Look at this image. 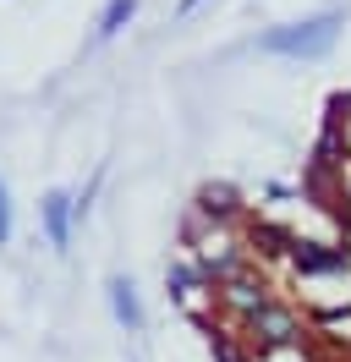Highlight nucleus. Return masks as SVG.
I'll use <instances>...</instances> for the list:
<instances>
[{
	"instance_id": "nucleus-8",
	"label": "nucleus",
	"mask_w": 351,
	"mask_h": 362,
	"mask_svg": "<svg viewBox=\"0 0 351 362\" xmlns=\"http://www.w3.org/2000/svg\"><path fill=\"white\" fill-rule=\"evenodd\" d=\"M39 230L55 252L71 247V230H77V214H71V192L66 187H44L39 192Z\"/></svg>"
},
{
	"instance_id": "nucleus-6",
	"label": "nucleus",
	"mask_w": 351,
	"mask_h": 362,
	"mask_svg": "<svg viewBox=\"0 0 351 362\" xmlns=\"http://www.w3.org/2000/svg\"><path fill=\"white\" fill-rule=\"evenodd\" d=\"M346 269H351V242L297 236V247L285 258V274H291V280H324V274H346Z\"/></svg>"
},
{
	"instance_id": "nucleus-10",
	"label": "nucleus",
	"mask_w": 351,
	"mask_h": 362,
	"mask_svg": "<svg viewBox=\"0 0 351 362\" xmlns=\"http://www.w3.org/2000/svg\"><path fill=\"white\" fill-rule=\"evenodd\" d=\"M192 324L203 329V335H209V351H214V362H253V351H247V346H241V340L231 335V329H225V324H219L214 313L192 318Z\"/></svg>"
},
{
	"instance_id": "nucleus-9",
	"label": "nucleus",
	"mask_w": 351,
	"mask_h": 362,
	"mask_svg": "<svg viewBox=\"0 0 351 362\" xmlns=\"http://www.w3.org/2000/svg\"><path fill=\"white\" fill-rule=\"evenodd\" d=\"M105 296H110V313H115V324H121L127 335H143V329H149V313H143V296L132 286V274H110Z\"/></svg>"
},
{
	"instance_id": "nucleus-3",
	"label": "nucleus",
	"mask_w": 351,
	"mask_h": 362,
	"mask_svg": "<svg viewBox=\"0 0 351 362\" xmlns=\"http://www.w3.org/2000/svg\"><path fill=\"white\" fill-rule=\"evenodd\" d=\"M275 296V274L258 269V264H247L241 274H231V280H219L214 296H209V308H214L219 324H236V318H247L253 308H263Z\"/></svg>"
},
{
	"instance_id": "nucleus-13",
	"label": "nucleus",
	"mask_w": 351,
	"mask_h": 362,
	"mask_svg": "<svg viewBox=\"0 0 351 362\" xmlns=\"http://www.w3.org/2000/svg\"><path fill=\"white\" fill-rule=\"evenodd\" d=\"M197 6H203V0H176V17H192Z\"/></svg>"
},
{
	"instance_id": "nucleus-7",
	"label": "nucleus",
	"mask_w": 351,
	"mask_h": 362,
	"mask_svg": "<svg viewBox=\"0 0 351 362\" xmlns=\"http://www.w3.org/2000/svg\"><path fill=\"white\" fill-rule=\"evenodd\" d=\"M165 296H171L187 318L214 313V308H209V296H214V291H209V280H203V269H197L192 258H176L171 269H165Z\"/></svg>"
},
{
	"instance_id": "nucleus-2",
	"label": "nucleus",
	"mask_w": 351,
	"mask_h": 362,
	"mask_svg": "<svg viewBox=\"0 0 351 362\" xmlns=\"http://www.w3.org/2000/svg\"><path fill=\"white\" fill-rule=\"evenodd\" d=\"M340 28H346V11H313V17H297V23L263 28L258 49L280 55V61H324L329 49L340 45Z\"/></svg>"
},
{
	"instance_id": "nucleus-11",
	"label": "nucleus",
	"mask_w": 351,
	"mask_h": 362,
	"mask_svg": "<svg viewBox=\"0 0 351 362\" xmlns=\"http://www.w3.org/2000/svg\"><path fill=\"white\" fill-rule=\"evenodd\" d=\"M132 17H137V0H105V6H99V17H93V45L121 39Z\"/></svg>"
},
{
	"instance_id": "nucleus-12",
	"label": "nucleus",
	"mask_w": 351,
	"mask_h": 362,
	"mask_svg": "<svg viewBox=\"0 0 351 362\" xmlns=\"http://www.w3.org/2000/svg\"><path fill=\"white\" fill-rule=\"evenodd\" d=\"M11 236H17V214H11V187L0 176V247H11Z\"/></svg>"
},
{
	"instance_id": "nucleus-4",
	"label": "nucleus",
	"mask_w": 351,
	"mask_h": 362,
	"mask_svg": "<svg viewBox=\"0 0 351 362\" xmlns=\"http://www.w3.org/2000/svg\"><path fill=\"white\" fill-rule=\"evenodd\" d=\"M187 214H192L197 226H209V230H241L247 214H253V204L241 198L231 181H203L192 192V209H187Z\"/></svg>"
},
{
	"instance_id": "nucleus-1",
	"label": "nucleus",
	"mask_w": 351,
	"mask_h": 362,
	"mask_svg": "<svg viewBox=\"0 0 351 362\" xmlns=\"http://www.w3.org/2000/svg\"><path fill=\"white\" fill-rule=\"evenodd\" d=\"M231 335L253 351V357H263V351H307L313 346V324H307V313L291 302V296H269L263 308H253L247 318H236V324H225Z\"/></svg>"
},
{
	"instance_id": "nucleus-5",
	"label": "nucleus",
	"mask_w": 351,
	"mask_h": 362,
	"mask_svg": "<svg viewBox=\"0 0 351 362\" xmlns=\"http://www.w3.org/2000/svg\"><path fill=\"white\" fill-rule=\"evenodd\" d=\"M241 247H247V258L258 264V269H285V258H291V247H297V230L280 226V220H269V214H247V226L236 230Z\"/></svg>"
}]
</instances>
